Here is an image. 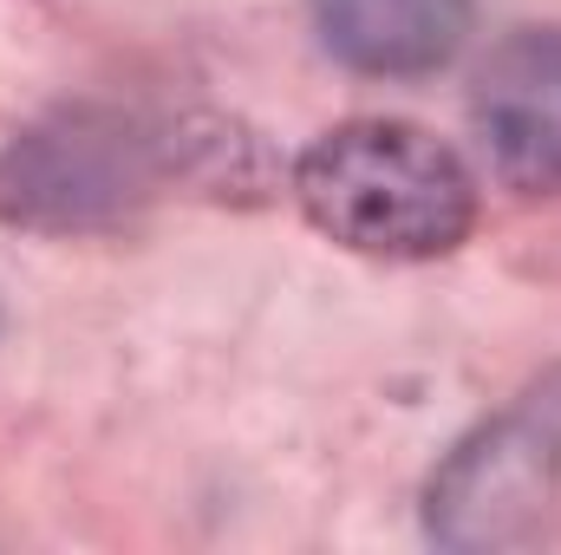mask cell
Returning a JSON list of instances; mask_svg holds the SVG:
<instances>
[{
  "mask_svg": "<svg viewBox=\"0 0 561 555\" xmlns=\"http://www.w3.org/2000/svg\"><path fill=\"white\" fill-rule=\"evenodd\" d=\"M320 46L366 79H419L437 72L463 33L477 0H307Z\"/></svg>",
  "mask_w": 561,
  "mask_h": 555,
  "instance_id": "obj_5",
  "label": "cell"
},
{
  "mask_svg": "<svg viewBox=\"0 0 561 555\" xmlns=\"http://www.w3.org/2000/svg\"><path fill=\"white\" fill-rule=\"evenodd\" d=\"M470 132L483 163L523 190V196H561V33L529 26L510 33L477 86H470Z\"/></svg>",
  "mask_w": 561,
  "mask_h": 555,
  "instance_id": "obj_4",
  "label": "cell"
},
{
  "mask_svg": "<svg viewBox=\"0 0 561 555\" xmlns=\"http://www.w3.org/2000/svg\"><path fill=\"white\" fill-rule=\"evenodd\" d=\"M176 170V138L118 105H66L0 150V223L85 236L125 223Z\"/></svg>",
  "mask_w": 561,
  "mask_h": 555,
  "instance_id": "obj_2",
  "label": "cell"
},
{
  "mask_svg": "<svg viewBox=\"0 0 561 555\" xmlns=\"http://www.w3.org/2000/svg\"><path fill=\"white\" fill-rule=\"evenodd\" d=\"M561 503V366L450 444L424 484V530L457 555L523 550Z\"/></svg>",
  "mask_w": 561,
  "mask_h": 555,
  "instance_id": "obj_3",
  "label": "cell"
},
{
  "mask_svg": "<svg viewBox=\"0 0 561 555\" xmlns=\"http://www.w3.org/2000/svg\"><path fill=\"white\" fill-rule=\"evenodd\" d=\"M294 203L320 236L379 262L450 256L477 223V183L450 144L399 118H353L294 157Z\"/></svg>",
  "mask_w": 561,
  "mask_h": 555,
  "instance_id": "obj_1",
  "label": "cell"
}]
</instances>
